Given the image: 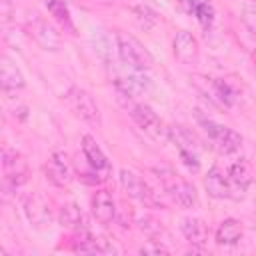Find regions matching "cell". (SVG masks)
<instances>
[{
	"label": "cell",
	"mask_w": 256,
	"mask_h": 256,
	"mask_svg": "<svg viewBox=\"0 0 256 256\" xmlns=\"http://www.w3.org/2000/svg\"><path fill=\"white\" fill-rule=\"evenodd\" d=\"M120 102L124 104V108L128 110L130 118L134 120V124L154 142L158 144H166L170 140L168 136V126L162 122V118L154 112L152 106L144 104V102H134V98H120Z\"/></svg>",
	"instance_id": "6da1fadb"
},
{
	"label": "cell",
	"mask_w": 256,
	"mask_h": 256,
	"mask_svg": "<svg viewBox=\"0 0 256 256\" xmlns=\"http://www.w3.org/2000/svg\"><path fill=\"white\" fill-rule=\"evenodd\" d=\"M114 46L118 52V58L122 60V64H126L130 70H140L146 72L154 66V56L150 54V50L132 34L118 30L114 36Z\"/></svg>",
	"instance_id": "7a4b0ae2"
},
{
	"label": "cell",
	"mask_w": 256,
	"mask_h": 256,
	"mask_svg": "<svg viewBox=\"0 0 256 256\" xmlns=\"http://www.w3.org/2000/svg\"><path fill=\"white\" fill-rule=\"evenodd\" d=\"M156 172H158V178L164 186L166 196H170V200L174 204H178L182 208H194L198 204V192L188 180L180 178L178 174H174L168 168H162V170H156Z\"/></svg>",
	"instance_id": "3957f363"
},
{
	"label": "cell",
	"mask_w": 256,
	"mask_h": 256,
	"mask_svg": "<svg viewBox=\"0 0 256 256\" xmlns=\"http://www.w3.org/2000/svg\"><path fill=\"white\" fill-rule=\"evenodd\" d=\"M200 126H202V130L206 132L208 140L214 144V148L220 150L222 154H234V152H238V150L242 148V144H244L242 134L236 132V130L230 128V126H224V124L214 122V120L204 118V116L200 118Z\"/></svg>",
	"instance_id": "277c9868"
},
{
	"label": "cell",
	"mask_w": 256,
	"mask_h": 256,
	"mask_svg": "<svg viewBox=\"0 0 256 256\" xmlns=\"http://www.w3.org/2000/svg\"><path fill=\"white\" fill-rule=\"evenodd\" d=\"M64 100L68 104V108L84 122H88L90 126H100L102 124V114L100 108L96 104V100L92 98V94L80 86H70L64 94Z\"/></svg>",
	"instance_id": "5b68a950"
},
{
	"label": "cell",
	"mask_w": 256,
	"mask_h": 256,
	"mask_svg": "<svg viewBox=\"0 0 256 256\" xmlns=\"http://www.w3.org/2000/svg\"><path fill=\"white\" fill-rule=\"evenodd\" d=\"M118 180H120V186L124 188V192H126L130 198H134V200H138V202H142L144 206H150V208L162 206L158 194H156V192L150 188V184H148L142 176H138L136 172H132V170H128V168H120Z\"/></svg>",
	"instance_id": "8992f818"
},
{
	"label": "cell",
	"mask_w": 256,
	"mask_h": 256,
	"mask_svg": "<svg viewBox=\"0 0 256 256\" xmlns=\"http://www.w3.org/2000/svg\"><path fill=\"white\" fill-rule=\"evenodd\" d=\"M226 180H228V198L242 200L252 184V166L246 158H240L232 162L226 170Z\"/></svg>",
	"instance_id": "52a82bcc"
},
{
	"label": "cell",
	"mask_w": 256,
	"mask_h": 256,
	"mask_svg": "<svg viewBox=\"0 0 256 256\" xmlns=\"http://www.w3.org/2000/svg\"><path fill=\"white\" fill-rule=\"evenodd\" d=\"M26 32L30 34V38L46 52H56L60 50V34L56 32V28L52 24H48L44 18H40L38 14H34L32 18H28L26 22Z\"/></svg>",
	"instance_id": "ba28073f"
},
{
	"label": "cell",
	"mask_w": 256,
	"mask_h": 256,
	"mask_svg": "<svg viewBox=\"0 0 256 256\" xmlns=\"http://www.w3.org/2000/svg\"><path fill=\"white\" fill-rule=\"evenodd\" d=\"M80 148H82V156L86 160V164L102 178V180H108L110 172H112V164L108 160V156L104 154V150L98 146L96 138L90 136V134H84L82 140H80Z\"/></svg>",
	"instance_id": "9c48e42d"
},
{
	"label": "cell",
	"mask_w": 256,
	"mask_h": 256,
	"mask_svg": "<svg viewBox=\"0 0 256 256\" xmlns=\"http://www.w3.org/2000/svg\"><path fill=\"white\" fill-rule=\"evenodd\" d=\"M24 214L28 218V222L38 228V230H44L52 224V210H50V204L48 200L38 194V192H32L30 196H26L24 200Z\"/></svg>",
	"instance_id": "30bf717a"
},
{
	"label": "cell",
	"mask_w": 256,
	"mask_h": 256,
	"mask_svg": "<svg viewBox=\"0 0 256 256\" xmlns=\"http://www.w3.org/2000/svg\"><path fill=\"white\" fill-rule=\"evenodd\" d=\"M44 172H46V178L54 186H60V188L62 186H68L74 180V168H72L66 152H62V150L52 152V156H50Z\"/></svg>",
	"instance_id": "8fae6325"
},
{
	"label": "cell",
	"mask_w": 256,
	"mask_h": 256,
	"mask_svg": "<svg viewBox=\"0 0 256 256\" xmlns=\"http://www.w3.org/2000/svg\"><path fill=\"white\" fill-rule=\"evenodd\" d=\"M172 52H174V58L184 64V66H192L198 62V54H200V48H198V40L192 32L188 30H178L174 40H172Z\"/></svg>",
	"instance_id": "7c38bea8"
},
{
	"label": "cell",
	"mask_w": 256,
	"mask_h": 256,
	"mask_svg": "<svg viewBox=\"0 0 256 256\" xmlns=\"http://www.w3.org/2000/svg\"><path fill=\"white\" fill-rule=\"evenodd\" d=\"M90 208H92L94 218H96L100 224H104V226H108V224H112V222L116 220V214H118L116 200H114V196H112L106 188H100V190H96V192L92 194V198H90Z\"/></svg>",
	"instance_id": "4fadbf2b"
},
{
	"label": "cell",
	"mask_w": 256,
	"mask_h": 256,
	"mask_svg": "<svg viewBox=\"0 0 256 256\" xmlns=\"http://www.w3.org/2000/svg\"><path fill=\"white\" fill-rule=\"evenodd\" d=\"M178 4L182 6V10L186 14L194 16L204 30H208L214 24L216 12H214V6L210 0H178Z\"/></svg>",
	"instance_id": "5bb4252c"
},
{
	"label": "cell",
	"mask_w": 256,
	"mask_h": 256,
	"mask_svg": "<svg viewBox=\"0 0 256 256\" xmlns=\"http://www.w3.org/2000/svg\"><path fill=\"white\" fill-rule=\"evenodd\" d=\"M26 84L22 70L8 56H0V88L4 90H22Z\"/></svg>",
	"instance_id": "9a60e30c"
},
{
	"label": "cell",
	"mask_w": 256,
	"mask_h": 256,
	"mask_svg": "<svg viewBox=\"0 0 256 256\" xmlns=\"http://www.w3.org/2000/svg\"><path fill=\"white\" fill-rule=\"evenodd\" d=\"M180 230L184 234V238L196 246V248H204L206 246V240H208V224L202 220V218H194V216H186L180 224Z\"/></svg>",
	"instance_id": "2e32d148"
},
{
	"label": "cell",
	"mask_w": 256,
	"mask_h": 256,
	"mask_svg": "<svg viewBox=\"0 0 256 256\" xmlns=\"http://www.w3.org/2000/svg\"><path fill=\"white\" fill-rule=\"evenodd\" d=\"M242 236H244V226H242V222L238 218L222 220L218 224V228H216V234H214L216 242L222 244V246H234V244H238L242 240Z\"/></svg>",
	"instance_id": "e0dca14e"
},
{
	"label": "cell",
	"mask_w": 256,
	"mask_h": 256,
	"mask_svg": "<svg viewBox=\"0 0 256 256\" xmlns=\"http://www.w3.org/2000/svg\"><path fill=\"white\" fill-rule=\"evenodd\" d=\"M204 188H206L208 196H212V198H216V200L228 198V180H226V172H224L218 164H214V166L208 170V174H206V178H204Z\"/></svg>",
	"instance_id": "ac0fdd59"
},
{
	"label": "cell",
	"mask_w": 256,
	"mask_h": 256,
	"mask_svg": "<svg viewBox=\"0 0 256 256\" xmlns=\"http://www.w3.org/2000/svg\"><path fill=\"white\" fill-rule=\"evenodd\" d=\"M210 92H212V98L220 104V106H234L236 100H238V90L224 78H212L210 80Z\"/></svg>",
	"instance_id": "d6986e66"
},
{
	"label": "cell",
	"mask_w": 256,
	"mask_h": 256,
	"mask_svg": "<svg viewBox=\"0 0 256 256\" xmlns=\"http://www.w3.org/2000/svg\"><path fill=\"white\" fill-rule=\"evenodd\" d=\"M44 6L46 10L50 12V16L70 34H76V28H74V22H72V16H70V8L66 4V0H44Z\"/></svg>",
	"instance_id": "ffe728a7"
},
{
	"label": "cell",
	"mask_w": 256,
	"mask_h": 256,
	"mask_svg": "<svg viewBox=\"0 0 256 256\" xmlns=\"http://www.w3.org/2000/svg\"><path fill=\"white\" fill-rule=\"evenodd\" d=\"M58 220L64 228H70V230H80V228H88L86 226V218L80 210L78 204L74 202H68L60 208V214H58Z\"/></svg>",
	"instance_id": "44dd1931"
},
{
	"label": "cell",
	"mask_w": 256,
	"mask_h": 256,
	"mask_svg": "<svg viewBox=\"0 0 256 256\" xmlns=\"http://www.w3.org/2000/svg\"><path fill=\"white\" fill-rule=\"evenodd\" d=\"M136 224H138V228L148 236V238H158L162 232H164V226H162V222H158L154 216H150V214H138L136 216Z\"/></svg>",
	"instance_id": "7402d4cb"
},
{
	"label": "cell",
	"mask_w": 256,
	"mask_h": 256,
	"mask_svg": "<svg viewBox=\"0 0 256 256\" xmlns=\"http://www.w3.org/2000/svg\"><path fill=\"white\" fill-rule=\"evenodd\" d=\"M132 14H134V18H136V22L144 28V30H150L156 22H158V16H156V12L150 8V6H146V4H138V6H132Z\"/></svg>",
	"instance_id": "603a6c76"
},
{
	"label": "cell",
	"mask_w": 256,
	"mask_h": 256,
	"mask_svg": "<svg viewBox=\"0 0 256 256\" xmlns=\"http://www.w3.org/2000/svg\"><path fill=\"white\" fill-rule=\"evenodd\" d=\"M178 154H180V160L184 162V166L192 172H198L200 170V160H198V152L196 150H190V148H178Z\"/></svg>",
	"instance_id": "cb8c5ba5"
},
{
	"label": "cell",
	"mask_w": 256,
	"mask_h": 256,
	"mask_svg": "<svg viewBox=\"0 0 256 256\" xmlns=\"http://www.w3.org/2000/svg\"><path fill=\"white\" fill-rule=\"evenodd\" d=\"M138 252H140V254H168L170 250H168L160 240H154V238H152V240H148L146 244H142Z\"/></svg>",
	"instance_id": "d4e9b609"
},
{
	"label": "cell",
	"mask_w": 256,
	"mask_h": 256,
	"mask_svg": "<svg viewBox=\"0 0 256 256\" xmlns=\"http://www.w3.org/2000/svg\"><path fill=\"white\" fill-rule=\"evenodd\" d=\"M242 20H244L248 32L254 34V8H252V6H246V8H244V12H242Z\"/></svg>",
	"instance_id": "484cf974"
},
{
	"label": "cell",
	"mask_w": 256,
	"mask_h": 256,
	"mask_svg": "<svg viewBox=\"0 0 256 256\" xmlns=\"http://www.w3.org/2000/svg\"><path fill=\"white\" fill-rule=\"evenodd\" d=\"M12 16H14V6H12V0H0V18L10 20Z\"/></svg>",
	"instance_id": "4316f807"
}]
</instances>
